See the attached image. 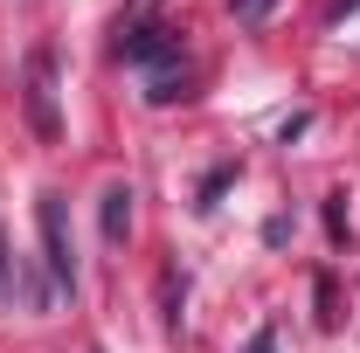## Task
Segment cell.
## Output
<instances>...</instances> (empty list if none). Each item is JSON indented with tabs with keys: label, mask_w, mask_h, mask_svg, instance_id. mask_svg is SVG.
<instances>
[{
	"label": "cell",
	"mask_w": 360,
	"mask_h": 353,
	"mask_svg": "<svg viewBox=\"0 0 360 353\" xmlns=\"http://www.w3.org/2000/svg\"><path fill=\"white\" fill-rule=\"evenodd\" d=\"M35 222H42V250H49V277L63 291H77V250H70V215H63V194L42 187L35 194Z\"/></svg>",
	"instance_id": "6da1fadb"
},
{
	"label": "cell",
	"mask_w": 360,
	"mask_h": 353,
	"mask_svg": "<svg viewBox=\"0 0 360 353\" xmlns=\"http://www.w3.org/2000/svg\"><path fill=\"white\" fill-rule=\"evenodd\" d=\"M21 97H28V125H35L42 139H63V111H56V56H49V49L28 56V90H21Z\"/></svg>",
	"instance_id": "7a4b0ae2"
},
{
	"label": "cell",
	"mask_w": 360,
	"mask_h": 353,
	"mask_svg": "<svg viewBox=\"0 0 360 353\" xmlns=\"http://www.w3.org/2000/svg\"><path fill=\"white\" fill-rule=\"evenodd\" d=\"M118 49H125V63H139V70H160V63H180V42L167 35V28H160V21L132 28V35H125Z\"/></svg>",
	"instance_id": "3957f363"
},
{
	"label": "cell",
	"mask_w": 360,
	"mask_h": 353,
	"mask_svg": "<svg viewBox=\"0 0 360 353\" xmlns=\"http://www.w3.org/2000/svg\"><path fill=\"white\" fill-rule=\"evenodd\" d=\"M125 229H132V187L111 180L104 187V243H125Z\"/></svg>",
	"instance_id": "277c9868"
},
{
	"label": "cell",
	"mask_w": 360,
	"mask_h": 353,
	"mask_svg": "<svg viewBox=\"0 0 360 353\" xmlns=\"http://www.w3.org/2000/svg\"><path fill=\"white\" fill-rule=\"evenodd\" d=\"M14 291H21V270H7V236H0V305H14Z\"/></svg>",
	"instance_id": "5b68a950"
},
{
	"label": "cell",
	"mask_w": 360,
	"mask_h": 353,
	"mask_svg": "<svg viewBox=\"0 0 360 353\" xmlns=\"http://www.w3.org/2000/svg\"><path fill=\"white\" fill-rule=\"evenodd\" d=\"M270 7H277V0H229V14H236V21H264Z\"/></svg>",
	"instance_id": "8992f818"
},
{
	"label": "cell",
	"mask_w": 360,
	"mask_h": 353,
	"mask_svg": "<svg viewBox=\"0 0 360 353\" xmlns=\"http://www.w3.org/2000/svg\"><path fill=\"white\" fill-rule=\"evenodd\" d=\"M354 7H360V0H333V7H326V21H347Z\"/></svg>",
	"instance_id": "52a82bcc"
},
{
	"label": "cell",
	"mask_w": 360,
	"mask_h": 353,
	"mask_svg": "<svg viewBox=\"0 0 360 353\" xmlns=\"http://www.w3.org/2000/svg\"><path fill=\"white\" fill-rule=\"evenodd\" d=\"M270 347H277V333H270V326H264V333L250 340V353H270Z\"/></svg>",
	"instance_id": "ba28073f"
}]
</instances>
